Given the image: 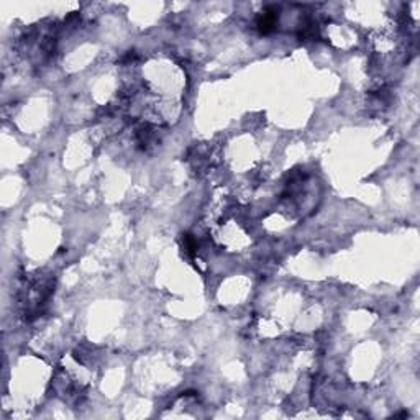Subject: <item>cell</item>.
Returning <instances> with one entry per match:
<instances>
[{"label": "cell", "instance_id": "1", "mask_svg": "<svg viewBox=\"0 0 420 420\" xmlns=\"http://www.w3.org/2000/svg\"><path fill=\"white\" fill-rule=\"evenodd\" d=\"M274 25H276V12H274V8L268 10V12L263 13L260 21H258V26H260V30L263 33L271 31L273 28H274Z\"/></svg>", "mask_w": 420, "mask_h": 420}]
</instances>
